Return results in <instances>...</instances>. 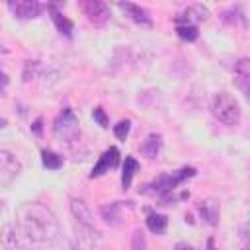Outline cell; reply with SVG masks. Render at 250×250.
I'll return each instance as SVG.
<instances>
[{"label":"cell","mask_w":250,"mask_h":250,"mask_svg":"<svg viewBox=\"0 0 250 250\" xmlns=\"http://www.w3.org/2000/svg\"><path fill=\"white\" fill-rule=\"evenodd\" d=\"M121 207H123V201H113L109 205H102L100 213L107 225H119L121 223Z\"/></svg>","instance_id":"obj_17"},{"label":"cell","mask_w":250,"mask_h":250,"mask_svg":"<svg viewBox=\"0 0 250 250\" xmlns=\"http://www.w3.org/2000/svg\"><path fill=\"white\" fill-rule=\"evenodd\" d=\"M207 18H209V10H207L205 6H201V4H191V6H188L182 14H178V16L174 18V21H176V25H178V23L195 25L197 21H205Z\"/></svg>","instance_id":"obj_11"},{"label":"cell","mask_w":250,"mask_h":250,"mask_svg":"<svg viewBox=\"0 0 250 250\" xmlns=\"http://www.w3.org/2000/svg\"><path fill=\"white\" fill-rule=\"evenodd\" d=\"M80 8L84 10L86 18L90 23H94L96 27H102L109 21V6L105 2H100V0H84L80 2Z\"/></svg>","instance_id":"obj_8"},{"label":"cell","mask_w":250,"mask_h":250,"mask_svg":"<svg viewBox=\"0 0 250 250\" xmlns=\"http://www.w3.org/2000/svg\"><path fill=\"white\" fill-rule=\"evenodd\" d=\"M146 227L154 234H164L166 232V227H168V217L166 215H160V213L148 211V215H146Z\"/></svg>","instance_id":"obj_18"},{"label":"cell","mask_w":250,"mask_h":250,"mask_svg":"<svg viewBox=\"0 0 250 250\" xmlns=\"http://www.w3.org/2000/svg\"><path fill=\"white\" fill-rule=\"evenodd\" d=\"M131 248H133V250H146V240H145L143 230H135V232H133Z\"/></svg>","instance_id":"obj_24"},{"label":"cell","mask_w":250,"mask_h":250,"mask_svg":"<svg viewBox=\"0 0 250 250\" xmlns=\"http://www.w3.org/2000/svg\"><path fill=\"white\" fill-rule=\"evenodd\" d=\"M197 209L203 217V221L211 227H215L219 223V215H221V209H219V203L215 199H201L197 203Z\"/></svg>","instance_id":"obj_14"},{"label":"cell","mask_w":250,"mask_h":250,"mask_svg":"<svg viewBox=\"0 0 250 250\" xmlns=\"http://www.w3.org/2000/svg\"><path fill=\"white\" fill-rule=\"evenodd\" d=\"M234 84L240 88V92L244 96H248V92H250V61L246 57H242L234 64Z\"/></svg>","instance_id":"obj_13"},{"label":"cell","mask_w":250,"mask_h":250,"mask_svg":"<svg viewBox=\"0 0 250 250\" xmlns=\"http://www.w3.org/2000/svg\"><path fill=\"white\" fill-rule=\"evenodd\" d=\"M6 123H8V121H6L4 117H0V129H2V127H6Z\"/></svg>","instance_id":"obj_30"},{"label":"cell","mask_w":250,"mask_h":250,"mask_svg":"<svg viewBox=\"0 0 250 250\" xmlns=\"http://www.w3.org/2000/svg\"><path fill=\"white\" fill-rule=\"evenodd\" d=\"M174 250H193V246H191V244H188V242H178Z\"/></svg>","instance_id":"obj_28"},{"label":"cell","mask_w":250,"mask_h":250,"mask_svg":"<svg viewBox=\"0 0 250 250\" xmlns=\"http://www.w3.org/2000/svg\"><path fill=\"white\" fill-rule=\"evenodd\" d=\"M141 152L146 156V158H156L160 148H162V137L158 133H150L143 143H141Z\"/></svg>","instance_id":"obj_16"},{"label":"cell","mask_w":250,"mask_h":250,"mask_svg":"<svg viewBox=\"0 0 250 250\" xmlns=\"http://www.w3.org/2000/svg\"><path fill=\"white\" fill-rule=\"evenodd\" d=\"M53 131L59 139L70 143L78 137V117L76 113L70 109V107H64L61 111V115L55 119V125H53Z\"/></svg>","instance_id":"obj_6"},{"label":"cell","mask_w":250,"mask_h":250,"mask_svg":"<svg viewBox=\"0 0 250 250\" xmlns=\"http://www.w3.org/2000/svg\"><path fill=\"white\" fill-rule=\"evenodd\" d=\"M117 164H119V150H117L115 146H109L107 150L102 152V156H100L98 162L94 164V168H92V172H90V178H98V176H102V174H105V172L117 168Z\"/></svg>","instance_id":"obj_10"},{"label":"cell","mask_w":250,"mask_h":250,"mask_svg":"<svg viewBox=\"0 0 250 250\" xmlns=\"http://www.w3.org/2000/svg\"><path fill=\"white\" fill-rule=\"evenodd\" d=\"M6 86H8V76L4 72H0V92H4Z\"/></svg>","instance_id":"obj_27"},{"label":"cell","mask_w":250,"mask_h":250,"mask_svg":"<svg viewBox=\"0 0 250 250\" xmlns=\"http://www.w3.org/2000/svg\"><path fill=\"white\" fill-rule=\"evenodd\" d=\"M8 8L18 20H31V18H37L43 10H47V4L37 0H10Z\"/></svg>","instance_id":"obj_9"},{"label":"cell","mask_w":250,"mask_h":250,"mask_svg":"<svg viewBox=\"0 0 250 250\" xmlns=\"http://www.w3.org/2000/svg\"><path fill=\"white\" fill-rule=\"evenodd\" d=\"M129 129H131V121H129V119H123V121H119V123L113 127V133H115V137H117L119 141H125L127 135H129Z\"/></svg>","instance_id":"obj_23"},{"label":"cell","mask_w":250,"mask_h":250,"mask_svg":"<svg viewBox=\"0 0 250 250\" xmlns=\"http://www.w3.org/2000/svg\"><path fill=\"white\" fill-rule=\"evenodd\" d=\"M205 250H219L217 244H215V238H213V236L207 238V242H205Z\"/></svg>","instance_id":"obj_26"},{"label":"cell","mask_w":250,"mask_h":250,"mask_svg":"<svg viewBox=\"0 0 250 250\" xmlns=\"http://www.w3.org/2000/svg\"><path fill=\"white\" fill-rule=\"evenodd\" d=\"M16 223L41 248L51 246L61 238L59 221L55 213L43 203H23L16 213Z\"/></svg>","instance_id":"obj_1"},{"label":"cell","mask_w":250,"mask_h":250,"mask_svg":"<svg viewBox=\"0 0 250 250\" xmlns=\"http://www.w3.org/2000/svg\"><path fill=\"white\" fill-rule=\"evenodd\" d=\"M176 33L180 39L184 41H195L199 37V31H197V25H189V23H178L176 25Z\"/></svg>","instance_id":"obj_22"},{"label":"cell","mask_w":250,"mask_h":250,"mask_svg":"<svg viewBox=\"0 0 250 250\" xmlns=\"http://www.w3.org/2000/svg\"><path fill=\"white\" fill-rule=\"evenodd\" d=\"M117 6H119L135 23H141V25H146V27L152 25V18H150V12H148L146 8H143V6H139V4H133V2H119Z\"/></svg>","instance_id":"obj_12"},{"label":"cell","mask_w":250,"mask_h":250,"mask_svg":"<svg viewBox=\"0 0 250 250\" xmlns=\"http://www.w3.org/2000/svg\"><path fill=\"white\" fill-rule=\"evenodd\" d=\"M139 170V162L133 158V156H125V162H123V172H121V186L127 189L131 186V180L135 176V172Z\"/></svg>","instance_id":"obj_20"},{"label":"cell","mask_w":250,"mask_h":250,"mask_svg":"<svg viewBox=\"0 0 250 250\" xmlns=\"http://www.w3.org/2000/svg\"><path fill=\"white\" fill-rule=\"evenodd\" d=\"M41 160H43V166L49 168V170H59L62 166V156L53 152V150H41Z\"/></svg>","instance_id":"obj_21"},{"label":"cell","mask_w":250,"mask_h":250,"mask_svg":"<svg viewBox=\"0 0 250 250\" xmlns=\"http://www.w3.org/2000/svg\"><path fill=\"white\" fill-rule=\"evenodd\" d=\"M33 131H35V133H37V135H39V133H41V117H39V119H37V121H35V123H33Z\"/></svg>","instance_id":"obj_29"},{"label":"cell","mask_w":250,"mask_h":250,"mask_svg":"<svg viewBox=\"0 0 250 250\" xmlns=\"http://www.w3.org/2000/svg\"><path fill=\"white\" fill-rule=\"evenodd\" d=\"M70 213L74 217V225H76V238L82 250H92L100 238L102 232L96 229L94 225V215L88 209V205L82 199H72L70 201Z\"/></svg>","instance_id":"obj_2"},{"label":"cell","mask_w":250,"mask_h":250,"mask_svg":"<svg viewBox=\"0 0 250 250\" xmlns=\"http://www.w3.org/2000/svg\"><path fill=\"white\" fill-rule=\"evenodd\" d=\"M193 176H195V168H191V166H184V168H180V170H176V172L158 174L150 184H145L139 191L162 199V197L174 193V191L178 189V186H182L186 180H189V178H193Z\"/></svg>","instance_id":"obj_3"},{"label":"cell","mask_w":250,"mask_h":250,"mask_svg":"<svg viewBox=\"0 0 250 250\" xmlns=\"http://www.w3.org/2000/svg\"><path fill=\"white\" fill-rule=\"evenodd\" d=\"M92 117L100 123V127H104V129H107L109 127V121H107V115H105V111L98 105V107H94V111H92Z\"/></svg>","instance_id":"obj_25"},{"label":"cell","mask_w":250,"mask_h":250,"mask_svg":"<svg viewBox=\"0 0 250 250\" xmlns=\"http://www.w3.org/2000/svg\"><path fill=\"white\" fill-rule=\"evenodd\" d=\"M221 18H223V21L229 23V25L246 27V16H244V12H242L240 6H234V8H230V10H225V12L221 14Z\"/></svg>","instance_id":"obj_19"},{"label":"cell","mask_w":250,"mask_h":250,"mask_svg":"<svg viewBox=\"0 0 250 250\" xmlns=\"http://www.w3.org/2000/svg\"><path fill=\"white\" fill-rule=\"evenodd\" d=\"M47 10H49V14H51V18H53V21H55V25H57V29H59L62 35L72 37V29H74L72 21H70L68 18H64V16L57 10L55 4H47Z\"/></svg>","instance_id":"obj_15"},{"label":"cell","mask_w":250,"mask_h":250,"mask_svg":"<svg viewBox=\"0 0 250 250\" xmlns=\"http://www.w3.org/2000/svg\"><path fill=\"white\" fill-rule=\"evenodd\" d=\"M211 111L223 125H238L240 123V105L234 96L229 92H219L211 100Z\"/></svg>","instance_id":"obj_4"},{"label":"cell","mask_w":250,"mask_h":250,"mask_svg":"<svg viewBox=\"0 0 250 250\" xmlns=\"http://www.w3.org/2000/svg\"><path fill=\"white\" fill-rule=\"evenodd\" d=\"M0 240L2 246L6 250H43L41 246H37L21 229L16 221H10L2 227L0 230Z\"/></svg>","instance_id":"obj_5"},{"label":"cell","mask_w":250,"mask_h":250,"mask_svg":"<svg viewBox=\"0 0 250 250\" xmlns=\"http://www.w3.org/2000/svg\"><path fill=\"white\" fill-rule=\"evenodd\" d=\"M2 211H4V205H2V201H0V213H2Z\"/></svg>","instance_id":"obj_31"},{"label":"cell","mask_w":250,"mask_h":250,"mask_svg":"<svg viewBox=\"0 0 250 250\" xmlns=\"http://www.w3.org/2000/svg\"><path fill=\"white\" fill-rule=\"evenodd\" d=\"M21 172V164L10 150H0V189H8Z\"/></svg>","instance_id":"obj_7"}]
</instances>
